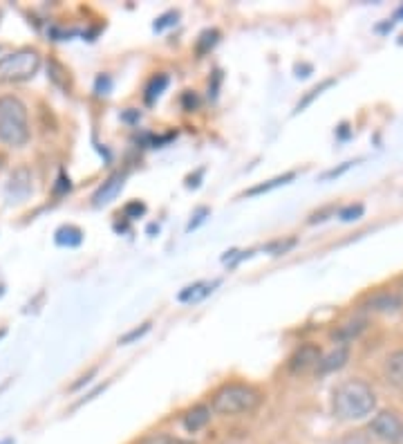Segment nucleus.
Segmentation results:
<instances>
[{
  "mask_svg": "<svg viewBox=\"0 0 403 444\" xmlns=\"http://www.w3.org/2000/svg\"><path fill=\"white\" fill-rule=\"evenodd\" d=\"M372 436L385 444H401L403 442V419L395 411H381L372 417L370 422Z\"/></svg>",
  "mask_w": 403,
  "mask_h": 444,
  "instance_id": "5",
  "label": "nucleus"
},
{
  "mask_svg": "<svg viewBox=\"0 0 403 444\" xmlns=\"http://www.w3.org/2000/svg\"><path fill=\"white\" fill-rule=\"evenodd\" d=\"M383 375H385V382L390 386H395V389L403 391V350L392 352V355L385 359Z\"/></svg>",
  "mask_w": 403,
  "mask_h": 444,
  "instance_id": "10",
  "label": "nucleus"
},
{
  "mask_svg": "<svg viewBox=\"0 0 403 444\" xmlns=\"http://www.w3.org/2000/svg\"><path fill=\"white\" fill-rule=\"evenodd\" d=\"M146 213V204L144 202H139V200H135V202H128L123 207V215L128 220H135V218H139V215H144Z\"/></svg>",
  "mask_w": 403,
  "mask_h": 444,
  "instance_id": "24",
  "label": "nucleus"
},
{
  "mask_svg": "<svg viewBox=\"0 0 403 444\" xmlns=\"http://www.w3.org/2000/svg\"><path fill=\"white\" fill-rule=\"evenodd\" d=\"M137 444H186V442H182V440L172 438V436H166V433H153V436L142 438Z\"/></svg>",
  "mask_w": 403,
  "mask_h": 444,
  "instance_id": "22",
  "label": "nucleus"
},
{
  "mask_svg": "<svg viewBox=\"0 0 403 444\" xmlns=\"http://www.w3.org/2000/svg\"><path fill=\"white\" fill-rule=\"evenodd\" d=\"M211 406H204V404H198V406H193L189 408L186 413H184L182 417V424L184 429L189 431V433H198V431H202L206 424L211 422Z\"/></svg>",
  "mask_w": 403,
  "mask_h": 444,
  "instance_id": "9",
  "label": "nucleus"
},
{
  "mask_svg": "<svg viewBox=\"0 0 403 444\" xmlns=\"http://www.w3.org/2000/svg\"><path fill=\"white\" fill-rule=\"evenodd\" d=\"M339 444H372V442H370V438H367L365 433H350V436L341 438Z\"/></svg>",
  "mask_w": 403,
  "mask_h": 444,
  "instance_id": "27",
  "label": "nucleus"
},
{
  "mask_svg": "<svg viewBox=\"0 0 403 444\" xmlns=\"http://www.w3.org/2000/svg\"><path fill=\"white\" fill-rule=\"evenodd\" d=\"M363 213H365V207L363 204H350V207H343L339 211V218L343 222H354V220H359L363 218Z\"/></svg>",
  "mask_w": 403,
  "mask_h": 444,
  "instance_id": "20",
  "label": "nucleus"
},
{
  "mask_svg": "<svg viewBox=\"0 0 403 444\" xmlns=\"http://www.w3.org/2000/svg\"><path fill=\"white\" fill-rule=\"evenodd\" d=\"M112 88V79L108 74H99L97 76V83H95V93L97 95H108Z\"/></svg>",
  "mask_w": 403,
  "mask_h": 444,
  "instance_id": "26",
  "label": "nucleus"
},
{
  "mask_svg": "<svg viewBox=\"0 0 403 444\" xmlns=\"http://www.w3.org/2000/svg\"><path fill=\"white\" fill-rule=\"evenodd\" d=\"M204 215H209V209H200L198 213H195V220H191V224L186 227V231H193L195 227L204 222Z\"/></svg>",
  "mask_w": 403,
  "mask_h": 444,
  "instance_id": "30",
  "label": "nucleus"
},
{
  "mask_svg": "<svg viewBox=\"0 0 403 444\" xmlns=\"http://www.w3.org/2000/svg\"><path fill=\"white\" fill-rule=\"evenodd\" d=\"M123 180H125L123 173H112V175L95 191V196H92V204H95V207H103V204H110V202L121 193V189H123Z\"/></svg>",
  "mask_w": 403,
  "mask_h": 444,
  "instance_id": "7",
  "label": "nucleus"
},
{
  "mask_svg": "<svg viewBox=\"0 0 403 444\" xmlns=\"http://www.w3.org/2000/svg\"><path fill=\"white\" fill-rule=\"evenodd\" d=\"M5 162H7V157L0 153V173H3V168H5Z\"/></svg>",
  "mask_w": 403,
  "mask_h": 444,
  "instance_id": "33",
  "label": "nucleus"
},
{
  "mask_svg": "<svg viewBox=\"0 0 403 444\" xmlns=\"http://www.w3.org/2000/svg\"><path fill=\"white\" fill-rule=\"evenodd\" d=\"M29 193H32V170L27 166H18L9 177L7 198L11 202H22L27 200Z\"/></svg>",
  "mask_w": 403,
  "mask_h": 444,
  "instance_id": "6",
  "label": "nucleus"
},
{
  "mask_svg": "<svg viewBox=\"0 0 403 444\" xmlns=\"http://www.w3.org/2000/svg\"><path fill=\"white\" fill-rule=\"evenodd\" d=\"M363 328H365V321H348L334 332V339L341 341V344H348V341L356 339L363 332Z\"/></svg>",
  "mask_w": 403,
  "mask_h": 444,
  "instance_id": "17",
  "label": "nucleus"
},
{
  "mask_svg": "<svg viewBox=\"0 0 403 444\" xmlns=\"http://www.w3.org/2000/svg\"><path fill=\"white\" fill-rule=\"evenodd\" d=\"M348 357H350V352H348V348L345 346H341V348H336V350H332L329 355H325V357H320L318 359V372H334V370H339V368H343L345 366V361H348Z\"/></svg>",
  "mask_w": 403,
  "mask_h": 444,
  "instance_id": "12",
  "label": "nucleus"
},
{
  "mask_svg": "<svg viewBox=\"0 0 403 444\" xmlns=\"http://www.w3.org/2000/svg\"><path fill=\"white\" fill-rule=\"evenodd\" d=\"M296 247V238H287V241H275V243H269L267 247H264V252H269L273 256H282L287 254L289 249Z\"/></svg>",
  "mask_w": 403,
  "mask_h": 444,
  "instance_id": "21",
  "label": "nucleus"
},
{
  "mask_svg": "<svg viewBox=\"0 0 403 444\" xmlns=\"http://www.w3.org/2000/svg\"><path fill=\"white\" fill-rule=\"evenodd\" d=\"M403 303V299L397 294V292H378L374 294L370 301H367V305L372 307V310L376 312H390V310H399Z\"/></svg>",
  "mask_w": 403,
  "mask_h": 444,
  "instance_id": "13",
  "label": "nucleus"
},
{
  "mask_svg": "<svg viewBox=\"0 0 403 444\" xmlns=\"http://www.w3.org/2000/svg\"><path fill=\"white\" fill-rule=\"evenodd\" d=\"M5 294V285H0V296H3Z\"/></svg>",
  "mask_w": 403,
  "mask_h": 444,
  "instance_id": "35",
  "label": "nucleus"
},
{
  "mask_svg": "<svg viewBox=\"0 0 403 444\" xmlns=\"http://www.w3.org/2000/svg\"><path fill=\"white\" fill-rule=\"evenodd\" d=\"M354 162H345L341 168H332V170H327V173L325 175H322V180H329V177H339V175H343L345 173V170H348L350 166H352Z\"/></svg>",
  "mask_w": 403,
  "mask_h": 444,
  "instance_id": "29",
  "label": "nucleus"
},
{
  "mask_svg": "<svg viewBox=\"0 0 403 444\" xmlns=\"http://www.w3.org/2000/svg\"><path fill=\"white\" fill-rule=\"evenodd\" d=\"M292 180H296V173H285V175H278V177L269 180V182H264V184H258V187H253V189H247V191H245V196H247V198L262 196V193H269L271 189H278V187H282V184H289Z\"/></svg>",
  "mask_w": 403,
  "mask_h": 444,
  "instance_id": "16",
  "label": "nucleus"
},
{
  "mask_svg": "<svg viewBox=\"0 0 403 444\" xmlns=\"http://www.w3.org/2000/svg\"><path fill=\"white\" fill-rule=\"evenodd\" d=\"M318 359H320V350L312 344H305L289 357V370L292 372H303L307 368L316 366Z\"/></svg>",
  "mask_w": 403,
  "mask_h": 444,
  "instance_id": "8",
  "label": "nucleus"
},
{
  "mask_svg": "<svg viewBox=\"0 0 403 444\" xmlns=\"http://www.w3.org/2000/svg\"><path fill=\"white\" fill-rule=\"evenodd\" d=\"M41 70V54L32 48H22L0 59V83H22L36 76Z\"/></svg>",
  "mask_w": 403,
  "mask_h": 444,
  "instance_id": "4",
  "label": "nucleus"
},
{
  "mask_svg": "<svg viewBox=\"0 0 403 444\" xmlns=\"http://www.w3.org/2000/svg\"><path fill=\"white\" fill-rule=\"evenodd\" d=\"M177 11H166V14H161L157 20H155V32H164L166 27H172V25H177Z\"/></svg>",
  "mask_w": 403,
  "mask_h": 444,
  "instance_id": "23",
  "label": "nucleus"
},
{
  "mask_svg": "<svg viewBox=\"0 0 403 444\" xmlns=\"http://www.w3.org/2000/svg\"><path fill=\"white\" fill-rule=\"evenodd\" d=\"M95 375H97V368H92L88 375H83V377H81L78 382H74V384H72V389H70V391H78L81 386H88V384L92 382V377H95Z\"/></svg>",
  "mask_w": 403,
  "mask_h": 444,
  "instance_id": "28",
  "label": "nucleus"
},
{
  "mask_svg": "<svg viewBox=\"0 0 403 444\" xmlns=\"http://www.w3.org/2000/svg\"><path fill=\"white\" fill-rule=\"evenodd\" d=\"M70 189H72V184H70V177L61 175V177H59V184H56V189H54V193H59V196H61V193H67Z\"/></svg>",
  "mask_w": 403,
  "mask_h": 444,
  "instance_id": "31",
  "label": "nucleus"
},
{
  "mask_svg": "<svg viewBox=\"0 0 403 444\" xmlns=\"http://www.w3.org/2000/svg\"><path fill=\"white\" fill-rule=\"evenodd\" d=\"M151 321H146V323H142L139 328H132L130 332H125L123 337H119V346H128V344H135L137 339H142L144 335H148L151 332Z\"/></svg>",
  "mask_w": 403,
  "mask_h": 444,
  "instance_id": "19",
  "label": "nucleus"
},
{
  "mask_svg": "<svg viewBox=\"0 0 403 444\" xmlns=\"http://www.w3.org/2000/svg\"><path fill=\"white\" fill-rule=\"evenodd\" d=\"M262 404V393L251 384L231 382L217 389L211 397V411L215 415H242L253 413Z\"/></svg>",
  "mask_w": 403,
  "mask_h": 444,
  "instance_id": "2",
  "label": "nucleus"
},
{
  "mask_svg": "<svg viewBox=\"0 0 403 444\" xmlns=\"http://www.w3.org/2000/svg\"><path fill=\"white\" fill-rule=\"evenodd\" d=\"M0 444H14V440H11V438H7V440H3Z\"/></svg>",
  "mask_w": 403,
  "mask_h": 444,
  "instance_id": "34",
  "label": "nucleus"
},
{
  "mask_svg": "<svg viewBox=\"0 0 403 444\" xmlns=\"http://www.w3.org/2000/svg\"><path fill=\"white\" fill-rule=\"evenodd\" d=\"M329 86H332V81H322L320 86H316V88L312 90V93H309V95H307V97H305V99L301 101V104H298V106H296V110H298V112H301L303 108H307V106H309V104H312V101H314V99H316V97H318V95L322 93V90H325V88H329Z\"/></svg>",
  "mask_w": 403,
  "mask_h": 444,
  "instance_id": "25",
  "label": "nucleus"
},
{
  "mask_svg": "<svg viewBox=\"0 0 403 444\" xmlns=\"http://www.w3.org/2000/svg\"><path fill=\"white\" fill-rule=\"evenodd\" d=\"M376 408V395L372 386L363 379H348L336 386L332 395V411L339 419L345 422H356L372 415Z\"/></svg>",
  "mask_w": 403,
  "mask_h": 444,
  "instance_id": "1",
  "label": "nucleus"
},
{
  "mask_svg": "<svg viewBox=\"0 0 403 444\" xmlns=\"http://www.w3.org/2000/svg\"><path fill=\"white\" fill-rule=\"evenodd\" d=\"M217 41H220V32H217V29H206V32L200 34L198 43H195V52H198L200 56L206 54V52H211L217 45Z\"/></svg>",
  "mask_w": 403,
  "mask_h": 444,
  "instance_id": "18",
  "label": "nucleus"
},
{
  "mask_svg": "<svg viewBox=\"0 0 403 444\" xmlns=\"http://www.w3.org/2000/svg\"><path fill=\"white\" fill-rule=\"evenodd\" d=\"M170 83V79L168 74H155L151 81H148L146 90H144V99H146V104H155V101L166 93V88Z\"/></svg>",
  "mask_w": 403,
  "mask_h": 444,
  "instance_id": "15",
  "label": "nucleus"
},
{
  "mask_svg": "<svg viewBox=\"0 0 403 444\" xmlns=\"http://www.w3.org/2000/svg\"><path fill=\"white\" fill-rule=\"evenodd\" d=\"M54 241H56V245H61V247H78L81 243H83V231H81L78 227H74V224H63V227L56 229Z\"/></svg>",
  "mask_w": 403,
  "mask_h": 444,
  "instance_id": "14",
  "label": "nucleus"
},
{
  "mask_svg": "<svg viewBox=\"0 0 403 444\" xmlns=\"http://www.w3.org/2000/svg\"><path fill=\"white\" fill-rule=\"evenodd\" d=\"M217 285H220V281H213V283H195V285H189L184 288L179 294H177V301L182 303H198L202 299H206Z\"/></svg>",
  "mask_w": 403,
  "mask_h": 444,
  "instance_id": "11",
  "label": "nucleus"
},
{
  "mask_svg": "<svg viewBox=\"0 0 403 444\" xmlns=\"http://www.w3.org/2000/svg\"><path fill=\"white\" fill-rule=\"evenodd\" d=\"M397 288H399V296H401V299H403V276L397 281Z\"/></svg>",
  "mask_w": 403,
  "mask_h": 444,
  "instance_id": "32",
  "label": "nucleus"
},
{
  "mask_svg": "<svg viewBox=\"0 0 403 444\" xmlns=\"http://www.w3.org/2000/svg\"><path fill=\"white\" fill-rule=\"evenodd\" d=\"M32 137L27 106L14 95L0 97V142L5 146H25Z\"/></svg>",
  "mask_w": 403,
  "mask_h": 444,
  "instance_id": "3",
  "label": "nucleus"
}]
</instances>
